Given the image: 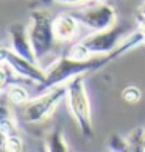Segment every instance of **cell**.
<instances>
[{
	"instance_id": "obj_3",
	"label": "cell",
	"mask_w": 145,
	"mask_h": 152,
	"mask_svg": "<svg viewBox=\"0 0 145 152\" xmlns=\"http://www.w3.org/2000/svg\"><path fill=\"white\" fill-rule=\"evenodd\" d=\"M86 75H76L67 83V105L81 135L87 140L94 137L91 99L86 88Z\"/></svg>"
},
{
	"instance_id": "obj_20",
	"label": "cell",
	"mask_w": 145,
	"mask_h": 152,
	"mask_svg": "<svg viewBox=\"0 0 145 152\" xmlns=\"http://www.w3.org/2000/svg\"><path fill=\"white\" fill-rule=\"evenodd\" d=\"M95 2H97V3H106L108 0H95Z\"/></svg>"
},
{
	"instance_id": "obj_9",
	"label": "cell",
	"mask_w": 145,
	"mask_h": 152,
	"mask_svg": "<svg viewBox=\"0 0 145 152\" xmlns=\"http://www.w3.org/2000/svg\"><path fill=\"white\" fill-rule=\"evenodd\" d=\"M78 24L76 18L72 13H61L59 16L53 19V28H55V35H56L58 41H70L74 39L78 30Z\"/></svg>"
},
{
	"instance_id": "obj_13",
	"label": "cell",
	"mask_w": 145,
	"mask_h": 152,
	"mask_svg": "<svg viewBox=\"0 0 145 152\" xmlns=\"http://www.w3.org/2000/svg\"><path fill=\"white\" fill-rule=\"evenodd\" d=\"M24 143L19 138V135L13 137H2V151L3 152H22Z\"/></svg>"
},
{
	"instance_id": "obj_21",
	"label": "cell",
	"mask_w": 145,
	"mask_h": 152,
	"mask_svg": "<svg viewBox=\"0 0 145 152\" xmlns=\"http://www.w3.org/2000/svg\"><path fill=\"white\" fill-rule=\"evenodd\" d=\"M144 46H145V39H144Z\"/></svg>"
},
{
	"instance_id": "obj_12",
	"label": "cell",
	"mask_w": 145,
	"mask_h": 152,
	"mask_svg": "<svg viewBox=\"0 0 145 152\" xmlns=\"http://www.w3.org/2000/svg\"><path fill=\"white\" fill-rule=\"evenodd\" d=\"M6 97L8 100L13 105H25L27 102L30 100V96H28V91L24 88V86H20V85H11L8 86L6 89Z\"/></svg>"
},
{
	"instance_id": "obj_2",
	"label": "cell",
	"mask_w": 145,
	"mask_h": 152,
	"mask_svg": "<svg viewBox=\"0 0 145 152\" xmlns=\"http://www.w3.org/2000/svg\"><path fill=\"white\" fill-rule=\"evenodd\" d=\"M106 58H89V60H75L70 57H63L53 61L45 69V80L41 85H38V91L44 93L55 86L67 85L76 75H87L98 71L100 67L106 66Z\"/></svg>"
},
{
	"instance_id": "obj_18",
	"label": "cell",
	"mask_w": 145,
	"mask_h": 152,
	"mask_svg": "<svg viewBox=\"0 0 145 152\" xmlns=\"http://www.w3.org/2000/svg\"><path fill=\"white\" fill-rule=\"evenodd\" d=\"M139 14H142V16H145V2L139 7Z\"/></svg>"
},
{
	"instance_id": "obj_11",
	"label": "cell",
	"mask_w": 145,
	"mask_h": 152,
	"mask_svg": "<svg viewBox=\"0 0 145 152\" xmlns=\"http://www.w3.org/2000/svg\"><path fill=\"white\" fill-rule=\"evenodd\" d=\"M125 138L128 141V152H145V127H134Z\"/></svg>"
},
{
	"instance_id": "obj_14",
	"label": "cell",
	"mask_w": 145,
	"mask_h": 152,
	"mask_svg": "<svg viewBox=\"0 0 145 152\" xmlns=\"http://www.w3.org/2000/svg\"><path fill=\"white\" fill-rule=\"evenodd\" d=\"M120 96L126 104H137L139 100L142 99V91H141V88L136 86V85H128V86L123 88V91H122Z\"/></svg>"
},
{
	"instance_id": "obj_15",
	"label": "cell",
	"mask_w": 145,
	"mask_h": 152,
	"mask_svg": "<svg viewBox=\"0 0 145 152\" xmlns=\"http://www.w3.org/2000/svg\"><path fill=\"white\" fill-rule=\"evenodd\" d=\"M108 148L111 149V152H128V141L126 138L114 133L108 140Z\"/></svg>"
},
{
	"instance_id": "obj_16",
	"label": "cell",
	"mask_w": 145,
	"mask_h": 152,
	"mask_svg": "<svg viewBox=\"0 0 145 152\" xmlns=\"http://www.w3.org/2000/svg\"><path fill=\"white\" fill-rule=\"evenodd\" d=\"M137 25H139V30H142L145 33V16L137 14Z\"/></svg>"
},
{
	"instance_id": "obj_7",
	"label": "cell",
	"mask_w": 145,
	"mask_h": 152,
	"mask_svg": "<svg viewBox=\"0 0 145 152\" xmlns=\"http://www.w3.org/2000/svg\"><path fill=\"white\" fill-rule=\"evenodd\" d=\"M0 53H2V61L8 63L20 78L36 83V86L41 85V83L45 80V71L41 69V67L38 66V63H35V61H30V60L20 57L17 53H14L11 49L9 50L2 49Z\"/></svg>"
},
{
	"instance_id": "obj_17",
	"label": "cell",
	"mask_w": 145,
	"mask_h": 152,
	"mask_svg": "<svg viewBox=\"0 0 145 152\" xmlns=\"http://www.w3.org/2000/svg\"><path fill=\"white\" fill-rule=\"evenodd\" d=\"M56 3H64V5H76V3H83L87 0H55Z\"/></svg>"
},
{
	"instance_id": "obj_5",
	"label": "cell",
	"mask_w": 145,
	"mask_h": 152,
	"mask_svg": "<svg viewBox=\"0 0 145 152\" xmlns=\"http://www.w3.org/2000/svg\"><path fill=\"white\" fill-rule=\"evenodd\" d=\"M64 99H67V85H59L41 93L38 97L30 99L24 105L22 110L24 119L30 124L44 122Z\"/></svg>"
},
{
	"instance_id": "obj_1",
	"label": "cell",
	"mask_w": 145,
	"mask_h": 152,
	"mask_svg": "<svg viewBox=\"0 0 145 152\" xmlns=\"http://www.w3.org/2000/svg\"><path fill=\"white\" fill-rule=\"evenodd\" d=\"M130 33L131 28L128 24H115L111 28L94 31L92 35L83 38L80 42L72 46L67 52V57L75 60H89L92 55L106 57L120 46V42Z\"/></svg>"
},
{
	"instance_id": "obj_10",
	"label": "cell",
	"mask_w": 145,
	"mask_h": 152,
	"mask_svg": "<svg viewBox=\"0 0 145 152\" xmlns=\"http://www.w3.org/2000/svg\"><path fill=\"white\" fill-rule=\"evenodd\" d=\"M45 151L47 152H70L67 141L64 138V133L61 132V129L55 127L53 130H50L45 135Z\"/></svg>"
},
{
	"instance_id": "obj_19",
	"label": "cell",
	"mask_w": 145,
	"mask_h": 152,
	"mask_svg": "<svg viewBox=\"0 0 145 152\" xmlns=\"http://www.w3.org/2000/svg\"><path fill=\"white\" fill-rule=\"evenodd\" d=\"M38 3H42V5H45V3H52V2H55V0H36Z\"/></svg>"
},
{
	"instance_id": "obj_6",
	"label": "cell",
	"mask_w": 145,
	"mask_h": 152,
	"mask_svg": "<svg viewBox=\"0 0 145 152\" xmlns=\"http://www.w3.org/2000/svg\"><path fill=\"white\" fill-rule=\"evenodd\" d=\"M80 24L94 31H102L115 25V8L109 3H97L94 7L83 8L72 13Z\"/></svg>"
},
{
	"instance_id": "obj_4",
	"label": "cell",
	"mask_w": 145,
	"mask_h": 152,
	"mask_svg": "<svg viewBox=\"0 0 145 152\" xmlns=\"http://www.w3.org/2000/svg\"><path fill=\"white\" fill-rule=\"evenodd\" d=\"M28 35L33 44L38 64L53 50L55 42L58 41L53 28V19L44 10H35L30 14Z\"/></svg>"
},
{
	"instance_id": "obj_8",
	"label": "cell",
	"mask_w": 145,
	"mask_h": 152,
	"mask_svg": "<svg viewBox=\"0 0 145 152\" xmlns=\"http://www.w3.org/2000/svg\"><path fill=\"white\" fill-rule=\"evenodd\" d=\"M8 36H9V47L14 53L20 55L30 61H36V55L33 50V44L28 35V27L24 22H13L8 25Z\"/></svg>"
}]
</instances>
